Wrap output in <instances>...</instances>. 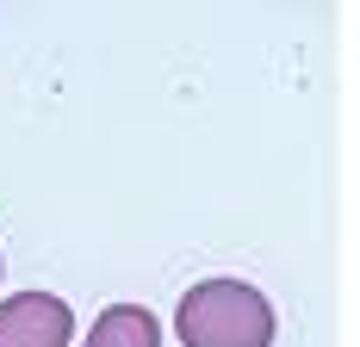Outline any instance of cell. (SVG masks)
I'll return each instance as SVG.
<instances>
[{
	"instance_id": "3",
	"label": "cell",
	"mask_w": 360,
	"mask_h": 347,
	"mask_svg": "<svg viewBox=\"0 0 360 347\" xmlns=\"http://www.w3.org/2000/svg\"><path fill=\"white\" fill-rule=\"evenodd\" d=\"M87 347H162V322L143 304H112L87 329Z\"/></svg>"
},
{
	"instance_id": "2",
	"label": "cell",
	"mask_w": 360,
	"mask_h": 347,
	"mask_svg": "<svg viewBox=\"0 0 360 347\" xmlns=\"http://www.w3.org/2000/svg\"><path fill=\"white\" fill-rule=\"evenodd\" d=\"M75 310L56 292H13L0 298V347H69Z\"/></svg>"
},
{
	"instance_id": "1",
	"label": "cell",
	"mask_w": 360,
	"mask_h": 347,
	"mask_svg": "<svg viewBox=\"0 0 360 347\" xmlns=\"http://www.w3.org/2000/svg\"><path fill=\"white\" fill-rule=\"evenodd\" d=\"M274 304L243 279H205L180 292L174 335L180 347H274Z\"/></svg>"
}]
</instances>
